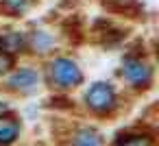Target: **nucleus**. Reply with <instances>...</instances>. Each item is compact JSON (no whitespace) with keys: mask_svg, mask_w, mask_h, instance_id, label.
Returning a JSON list of instances; mask_svg holds the SVG:
<instances>
[{"mask_svg":"<svg viewBox=\"0 0 159 146\" xmlns=\"http://www.w3.org/2000/svg\"><path fill=\"white\" fill-rule=\"evenodd\" d=\"M50 74L59 87H76L83 81V72L79 70V66L66 57H59L50 63Z\"/></svg>","mask_w":159,"mask_h":146,"instance_id":"nucleus-1","label":"nucleus"},{"mask_svg":"<svg viewBox=\"0 0 159 146\" xmlns=\"http://www.w3.org/2000/svg\"><path fill=\"white\" fill-rule=\"evenodd\" d=\"M85 100L92 109L96 111H107L116 105V92L109 83H94L87 94H85Z\"/></svg>","mask_w":159,"mask_h":146,"instance_id":"nucleus-2","label":"nucleus"},{"mask_svg":"<svg viewBox=\"0 0 159 146\" xmlns=\"http://www.w3.org/2000/svg\"><path fill=\"white\" fill-rule=\"evenodd\" d=\"M122 74L129 83L133 85H148L150 79H152V70L150 66L142 63L139 59H126L124 66H122Z\"/></svg>","mask_w":159,"mask_h":146,"instance_id":"nucleus-3","label":"nucleus"},{"mask_svg":"<svg viewBox=\"0 0 159 146\" xmlns=\"http://www.w3.org/2000/svg\"><path fill=\"white\" fill-rule=\"evenodd\" d=\"M37 83H39V74H37L33 68H22V70H18V72H13V74L9 76V87L22 89V92L33 89Z\"/></svg>","mask_w":159,"mask_h":146,"instance_id":"nucleus-4","label":"nucleus"},{"mask_svg":"<svg viewBox=\"0 0 159 146\" xmlns=\"http://www.w3.org/2000/svg\"><path fill=\"white\" fill-rule=\"evenodd\" d=\"M72 146H102V139H100V135L94 129H81L76 133Z\"/></svg>","mask_w":159,"mask_h":146,"instance_id":"nucleus-5","label":"nucleus"},{"mask_svg":"<svg viewBox=\"0 0 159 146\" xmlns=\"http://www.w3.org/2000/svg\"><path fill=\"white\" fill-rule=\"evenodd\" d=\"M18 137V124L0 122V144H11Z\"/></svg>","mask_w":159,"mask_h":146,"instance_id":"nucleus-6","label":"nucleus"},{"mask_svg":"<svg viewBox=\"0 0 159 146\" xmlns=\"http://www.w3.org/2000/svg\"><path fill=\"white\" fill-rule=\"evenodd\" d=\"M22 46H24V37H22L20 33H11L9 37H5V48H7V50L16 52V50H20Z\"/></svg>","mask_w":159,"mask_h":146,"instance_id":"nucleus-7","label":"nucleus"},{"mask_svg":"<svg viewBox=\"0 0 159 146\" xmlns=\"http://www.w3.org/2000/svg\"><path fill=\"white\" fill-rule=\"evenodd\" d=\"M50 42H52V39H50L46 33H37V35H35V46H37L39 52H44V50L50 46Z\"/></svg>","mask_w":159,"mask_h":146,"instance_id":"nucleus-8","label":"nucleus"},{"mask_svg":"<svg viewBox=\"0 0 159 146\" xmlns=\"http://www.w3.org/2000/svg\"><path fill=\"white\" fill-rule=\"evenodd\" d=\"M5 5L11 9V11H24L26 9V5H29V0H5Z\"/></svg>","mask_w":159,"mask_h":146,"instance_id":"nucleus-9","label":"nucleus"},{"mask_svg":"<svg viewBox=\"0 0 159 146\" xmlns=\"http://www.w3.org/2000/svg\"><path fill=\"white\" fill-rule=\"evenodd\" d=\"M9 66H11V57L9 55H0V74H2Z\"/></svg>","mask_w":159,"mask_h":146,"instance_id":"nucleus-10","label":"nucleus"},{"mask_svg":"<svg viewBox=\"0 0 159 146\" xmlns=\"http://www.w3.org/2000/svg\"><path fill=\"white\" fill-rule=\"evenodd\" d=\"M124 146H148V139H142V137H131Z\"/></svg>","mask_w":159,"mask_h":146,"instance_id":"nucleus-11","label":"nucleus"}]
</instances>
